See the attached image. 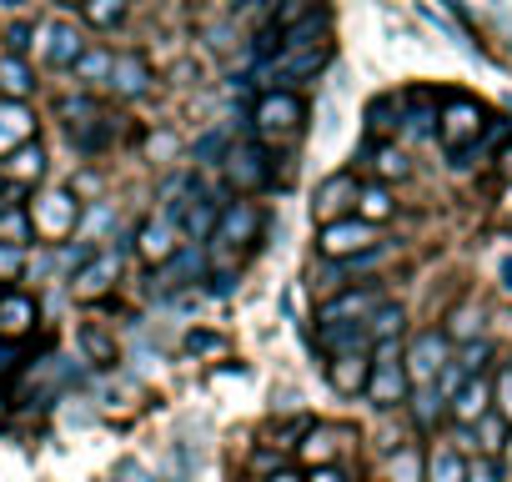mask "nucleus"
Here are the masks:
<instances>
[{
  "label": "nucleus",
  "instance_id": "nucleus-27",
  "mask_svg": "<svg viewBox=\"0 0 512 482\" xmlns=\"http://www.w3.org/2000/svg\"><path fill=\"white\" fill-rule=\"evenodd\" d=\"M422 482H467V457L457 447H437L422 462Z\"/></svg>",
  "mask_w": 512,
  "mask_h": 482
},
{
  "label": "nucleus",
  "instance_id": "nucleus-52",
  "mask_svg": "<svg viewBox=\"0 0 512 482\" xmlns=\"http://www.w3.org/2000/svg\"><path fill=\"white\" fill-rule=\"evenodd\" d=\"M497 166H502V176H512V146L502 151V161H497Z\"/></svg>",
  "mask_w": 512,
  "mask_h": 482
},
{
  "label": "nucleus",
  "instance_id": "nucleus-1",
  "mask_svg": "<svg viewBox=\"0 0 512 482\" xmlns=\"http://www.w3.org/2000/svg\"><path fill=\"white\" fill-rule=\"evenodd\" d=\"M302 121H307V106H302L297 91H267L262 101L251 106V131L262 136V146L302 136Z\"/></svg>",
  "mask_w": 512,
  "mask_h": 482
},
{
  "label": "nucleus",
  "instance_id": "nucleus-43",
  "mask_svg": "<svg viewBox=\"0 0 512 482\" xmlns=\"http://www.w3.org/2000/svg\"><path fill=\"white\" fill-rule=\"evenodd\" d=\"M492 397H497V417H502V422H512V367H502V372H497Z\"/></svg>",
  "mask_w": 512,
  "mask_h": 482
},
{
  "label": "nucleus",
  "instance_id": "nucleus-31",
  "mask_svg": "<svg viewBox=\"0 0 512 482\" xmlns=\"http://www.w3.org/2000/svg\"><path fill=\"white\" fill-rule=\"evenodd\" d=\"M111 61H116V51H81V61L71 71H76L81 86H106L111 81Z\"/></svg>",
  "mask_w": 512,
  "mask_h": 482
},
{
  "label": "nucleus",
  "instance_id": "nucleus-25",
  "mask_svg": "<svg viewBox=\"0 0 512 482\" xmlns=\"http://www.w3.org/2000/svg\"><path fill=\"white\" fill-rule=\"evenodd\" d=\"M322 36H327V11H312V16H302L297 26L282 31L277 51H307V46H322Z\"/></svg>",
  "mask_w": 512,
  "mask_h": 482
},
{
  "label": "nucleus",
  "instance_id": "nucleus-28",
  "mask_svg": "<svg viewBox=\"0 0 512 482\" xmlns=\"http://www.w3.org/2000/svg\"><path fill=\"white\" fill-rule=\"evenodd\" d=\"M0 91H6V101H26L36 91V76H31L26 56H0Z\"/></svg>",
  "mask_w": 512,
  "mask_h": 482
},
{
  "label": "nucleus",
  "instance_id": "nucleus-50",
  "mask_svg": "<svg viewBox=\"0 0 512 482\" xmlns=\"http://www.w3.org/2000/svg\"><path fill=\"white\" fill-rule=\"evenodd\" d=\"M307 482H347V477H342V472H337V467H317V472H312V477H307Z\"/></svg>",
  "mask_w": 512,
  "mask_h": 482
},
{
  "label": "nucleus",
  "instance_id": "nucleus-2",
  "mask_svg": "<svg viewBox=\"0 0 512 482\" xmlns=\"http://www.w3.org/2000/svg\"><path fill=\"white\" fill-rule=\"evenodd\" d=\"M367 357H372L367 397H372L377 407H397V402H407L412 382H407V367H402V342H377Z\"/></svg>",
  "mask_w": 512,
  "mask_h": 482
},
{
  "label": "nucleus",
  "instance_id": "nucleus-34",
  "mask_svg": "<svg viewBox=\"0 0 512 482\" xmlns=\"http://www.w3.org/2000/svg\"><path fill=\"white\" fill-rule=\"evenodd\" d=\"M81 16H86L96 31H111V26L126 16V0H81Z\"/></svg>",
  "mask_w": 512,
  "mask_h": 482
},
{
  "label": "nucleus",
  "instance_id": "nucleus-3",
  "mask_svg": "<svg viewBox=\"0 0 512 482\" xmlns=\"http://www.w3.org/2000/svg\"><path fill=\"white\" fill-rule=\"evenodd\" d=\"M226 181L236 186V191H262V186H272V151L262 146V141H241V146H231L226 151Z\"/></svg>",
  "mask_w": 512,
  "mask_h": 482
},
{
  "label": "nucleus",
  "instance_id": "nucleus-15",
  "mask_svg": "<svg viewBox=\"0 0 512 482\" xmlns=\"http://www.w3.org/2000/svg\"><path fill=\"white\" fill-rule=\"evenodd\" d=\"M357 206V176H327L322 181V191H317V201H312V216L322 221V226H332V221H342L347 211Z\"/></svg>",
  "mask_w": 512,
  "mask_h": 482
},
{
  "label": "nucleus",
  "instance_id": "nucleus-5",
  "mask_svg": "<svg viewBox=\"0 0 512 482\" xmlns=\"http://www.w3.org/2000/svg\"><path fill=\"white\" fill-rule=\"evenodd\" d=\"M372 247H377V226H367L357 216H342V221L322 226V236H317V252L327 262H347V257H362Z\"/></svg>",
  "mask_w": 512,
  "mask_h": 482
},
{
  "label": "nucleus",
  "instance_id": "nucleus-10",
  "mask_svg": "<svg viewBox=\"0 0 512 482\" xmlns=\"http://www.w3.org/2000/svg\"><path fill=\"white\" fill-rule=\"evenodd\" d=\"M447 362H452V357H447V337H442V332H422V337L402 352L407 382H417V387H432V382H437V372H442Z\"/></svg>",
  "mask_w": 512,
  "mask_h": 482
},
{
  "label": "nucleus",
  "instance_id": "nucleus-29",
  "mask_svg": "<svg viewBox=\"0 0 512 482\" xmlns=\"http://www.w3.org/2000/svg\"><path fill=\"white\" fill-rule=\"evenodd\" d=\"M392 216V191L382 186V181H367V186H357V221H367V226H382Z\"/></svg>",
  "mask_w": 512,
  "mask_h": 482
},
{
  "label": "nucleus",
  "instance_id": "nucleus-47",
  "mask_svg": "<svg viewBox=\"0 0 512 482\" xmlns=\"http://www.w3.org/2000/svg\"><path fill=\"white\" fill-rule=\"evenodd\" d=\"M216 347H221L216 332H191V337H186V352H216Z\"/></svg>",
  "mask_w": 512,
  "mask_h": 482
},
{
  "label": "nucleus",
  "instance_id": "nucleus-22",
  "mask_svg": "<svg viewBox=\"0 0 512 482\" xmlns=\"http://www.w3.org/2000/svg\"><path fill=\"white\" fill-rule=\"evenodd\" d=\"M317 342H322V352H332V357H347V352H367V347H372L362 322H332V327H317Z\"/></svg>",
  "mask_w": 512,
  "mask_h": 482
},
{
  "label": "nucleus",
  "instance_id": "nucleus-30",
  "mask_svg": "<svg viewBox=\"0 0 512 482\" xmlns=\"http://www.w3.org/2000/svg\"><path fill=\"white\" fill-rule=\"evenodd\" d=\"M402 322H407V312H402L397 302H382L362 327H367V342L377 347V342H397V337H402Z\"/></svg>",
  "mask_w": 512,
  "mask_h": 482
},
{
  "label": "nucleus",
  "instance_id": "nucleus-49",
  "mask_svg": "<svg viewBox=\"0 0 512 482\" xmlns=\"http://www.w3.org/2000/svg\"><path fill=\"white\" fill-rule=\"evenodd\" d=\"M171 151H176L171 136H151V156H171Z\"/></svg>",
  "mask_w": 512,
  "mask_h": 482
},
{
  "label": "nucleus",
  "instance_id": "nucleus-17",
  "mask_svg": "<svg viewBox=\"0 0 512 482\" xmlns=\"http://www.w3.org/2000/svg\"><path fill=\"white\" fill-rule=\"evenodd\" d=\"M36 322H41V312L26 292H0V342H16V337L36 332Z\"/></svg>",
  "mask_w": 512,
  "mask_h": 482
},
{
  "label": "nucleus",
  "instance_id": "nucleus-46",
  "mask_svg": "<svg viewBox=\"0 0 512 482\" xmlns=\"http://www.w3.org/2000/svg\"><path fill=\"white\" fill-rule=\"evenodd\" d=\"M21 362H26V352H21L16 342H0V382L16 377V372H21Z\"/></svg>",
  "mask_w": 512,
  "mask_h": 482
},
{
  "label": "nucleus",
  "instance_id": "nucleus-38",
  "mask_svg": "<svg viewBox=\"0 0 512 482\" xmlns=\"http://www.w3.org/2000/svg\"><path fill=\"white\" fill-rule=\"evenodd\" d=\"M392 482H422V457H417V447L392 452Z\"/></svg>",
  "mask_w": 512,
  "mask_h": 482
},
{
  "label": "nucleus",
  "instance_id": "nucleus-23",
  "mask_svg": "<svg viewBox=\"0 0 512 482\" xmlns=\"http://www.w3.org/2000/svg\"><path fill=\"white\" fill-rule=\"evenodd\" d=\"M342 427H307V437L297 442V452L312 462V467H332V457H337V447H342Z\"/></svg>",
  "mask_w": 512,
  "mask_h": 482
},
{
  "label": "nucleus",
  "instance_id": "nucleus-39",
  "mask_svg": "<svg viewBox=\"0 0 512 482\" xmlns=\"http://www.w3.org/2000/svg\"><path fill=\"white\" fill-rule=\"evenodd\" d=\"M31 46H36L31 21H11V26H6V56H26Z\"/></svg>",
  "mask_w": 512,
  "mask_h": 482
},
{
  "label": "nucleus",
  "instance_id": "nucleus-4",
  "mask_svg": "<svg viewBox=\"0 0 512 482\" xmlns=\"http://www.w3.org/2000/svg\"><path fill=\"white\" fill-rule=\"evenodd\" d=\"M327 66V41L322 46H307V51H277L267 66H262V86L267 91H292L297 81L317 76Z\"/></svg>",
  "mask_w": 512,
  "mask_h": 482
},
{
  "label": "nucleus",
  "instance_id": "nucleus-44",
  "mask_svg": "<svg viewBox=\"0 0 512 482\" xmlns=\"http://www.w3.org/2000/svg\"><path fill=\"white\" fill-rule=\"evenodd\" d=\"M402 131H407V136H432V131H437V116H432L427 106H417V111L402 121Z\"/></svg>",
  "mask_w": 512,
  "mask_h": 482
},
{
  "label": "nucleus",
  "instance_id": "nucleus-20",
  "mask_svg": "<svg viewBox=\"0 0 512 482\" xmlns=\"http://www.w3.org/2000/svg\"><path fill=\"white\" fill-rule=\"evenodd\" d=\"M0 176H6L11 186H31V181H41V176H46V151H41L36 141L6 151V166H0Z\"/></svg>",
  "mask_w": 512,
  "mask_h": 482
},
{
  "label": "nucleus",
  "instance_id": "nucleus-16",
  "mask_svg": "<svg viewBox=\"0 0 512 482\" xmlns=\"http://www.w3.org/2000/svg\"><path fill=\"white\" fill-rule=\"evenodd\" d=\"M46 41H41V51H46V61L51 66H61V71H71L76 61H81V51H86V41H81V31L71 26V21H46V31H41Z\"/></svg>",
  "mask_w": 512,
  "mask_h": 482
},
{
  "label": "nucleus",
  "instance_id": "nucleus-32",
  "mask_svg": "<svg viewBox=\"0 0 512 482\" xmlns=\"http://www.w3.org/2000/svg\"><path fill=\"white\" fill-rule=\"evenodd\" d=\"M76 347H81L86 362H96V367H111V362H116V342H111L101 327H81V332H76Z\"/></svg>",
  "mask_w": 512,
  "mask_h": 482
},
{
  "label": "nucleus",
  "instance_id": "nucleus-26",
  "mask_svg": "<svg viewBox=\"0 0 512 482\" xmlns=\"http://www.w3.org/2000/svg\"><path fill=\"white\" fill-rule=\"evenodd\" d=\"M211 226H216V201L196 191L181 211V241H201V236H211Z\"/></svg>",
  "mask_w": 512,
  "mask_h": 482
},
{
  "label": "nucleus",
  "instance_id": "nucleus-7",
  "mask_svg": "<svg viewBox=\"0 0 512 482\" xmlns=\"http://www.w3.org/2000/svg\"><path fill=\"white\" fill-rule=\"evenodd\" d=\"M26 216H31L36 236H46V241H66V236L76 231L81 206H76V196H71V191H46L41 201H31V206H26Z\"/></svg>",
  "mask_w": 512,
  "mask_h": 482
},
{
  "label": "nucleus",
  "instance_id": "nucleus-24",
  "mask_svg": "<svg viewBox=\"0 0 512 482\" xmlns=\"http://www.w3.org/2000/svg\"><path fill=\"white\" fill-rule=\"evenodd\" d=\"M36 241V226L26 216V206H0V247H11V252H26Z\"/></svg>",
  "mask_w": 512,
  "mask_h": 482
},
{
  "label": "nucleus",
  "instance_id": "nucleus-41",
  "mask_svg": "<svg viewBox=\"0 0 512 482\" xmlns=\"http://www.w3.org/2000/svg\"><path fill=\"white\" fill-rule=\"evenodd\" d=\"M472 427H477V437H482V447H487V452H497V447L507 442V422H502V417H492V412H487V417H477Z\"/></svg>",
  "mask_w": 512,
  "mask_h": 482
},
{
  "label": "nucleus",
  "instance_id": "nucleus-9",
  "mask_svg": "<svg viewBox=\"0 0 512 482\" xmlns=\"http://www.w3.org/2000/svg\"><path fill=\"white\" fill-rule=\"evenodd\" d=\"M262 236V211H256L251 201H231L216 211V226H211V247L231 252V247H246V241Z\"/></svg>",
  "mask_w": 512,
  "mask_h": 482
},
{
  "label": "nucleus",
  "instance_id": "nucleus-54",
  "mask_svg": "<svg viewBox=\"0 0 512 482\" xmlns=\"http://www.w3.org/2000/svg\"><path fill=\"white\" fill-rule=\"evenodd\" d=\"M502 452H507V467H512V432H507V442H502Z\"/></svg>",
  "mask_w": 512,
  "mask_h": 482
},
{
  "label": "nucleus",
  "instance_id": "nucleus-35",
  "mask_svg": "<svg viewBox=\"0 0 512 482\" xmlns=\"http://www.w3.org/2000/svg\"><path fill=\"white\" fill-rule=\"evenodd\" d=\"M372 171H377L382 181H402V176H407V156H402L397 146H377V151H372Z\"/></svg>",
  "mask_w": 512,
  "mask_h": 482
},
{
  "label": "nucleus",
  "instance_id": "nucleus-8",
  "mask_svg": "<svg viewBox=\"0 0 512 482\" xmlns=\"http://www.w3.org/2000/svg\"><path fill=\"white\" fill-rule=\"evenodd\" d=\"M206 277V252L201 247H176V257L171 262H161L156 272H151V297H176V292H186V287H196Z\"/></svg>",
  "mask_w": 512,
  "mask_h": 482
},
{
  "label": "nucleus",
  "instance_id": "nucleus-19",
  "mask_svg": "<svg viewBox=\"0 0 512 482\" xmlns=\"http://www.w3.org/2000/svg\"><path fill=\"white\" fill-rule=\"evenodd\" d=\"M447 407H452V417H457V422H467V427H472L477 417H487V412H492V382H487V377H467Z\"/></svg>",
  "mask_w": 512,
  "mask_h": 482
},
{
  "label": "nucleus",
  "instance_id": "nucleus-33",
  "mask_svg": "<svg viewBox=\"0 0 512 482\" xmlns=\"http://www.w3.org/2000/svg\"><path fill=\"white\" fill-rule=\"evenodd\" d=\"M367 126H372L377 136H392V131L402 126V101H392V96L372 101V106H367Z\"/></svg>",
  "mask_w": 512,
  "mask_h": 482
},
{
  "label": "nucleus",
  "instance_id": "nucleus-51",
  "mask_svg": "<svg viewBox=\"0 0 512 482\" xmlns=\"http://www.w3.org/2000/svg\"><path fill=\"white\" fill-rule=\"evenodd\" d=\"M267 482H307V477H297V472H287V467H277V472H272Z\"/></svg>",
  "mask_w": 512,
  "mask_h": 482
},
{
  "label": "nucleus",
  "instance_id": "nucleus-6",
  "mask_svg": "<svg viewBox=\"0 0 512 482\" xmlns=\"http://www.w3.org/2000/svg\"><path fill=\"white\" fill-rule=\"evenodd\" d=\"M482 126H487V116H482V106L477 101H447L442 106V116H437V136H442V146L452 151V156H462L477 136H482Z\"/></svg>",
  "mask_w": 512,
  "mask_h": 482
},
{
  "label": "nucleus",
  "instance_id": "nucleus-18",
  "mask_svg": "<svg viewBox=\"0 0 512 482\" xmlns=\"http://www.w3.org/2000/svg\"><path fill=\"white\" fill-rule=\"evenodd\" d=\"M367 372H372V357H367V352H347V357H332V362H327V382H332L342 397L367 392Z\"/></svg>",
  "mask_w": 512,
  "mask_h": 482
},
{
  "label": "nucleus",
  "instance_id": "nucleus-53",
  "mask_svg": "<svg viewBox=\"0 0 512 482\" xmlns=\"http://www.w3.org/2000/svg\"><path fill=\"white\" fill-rule=\"evenodd\" d=\"M502 287H507V292H512V257H507V262H502Z\"/></svg>",
  "mask_w": 512,
  "mask_h": 482
},
{
  "label": "nucleus",
  "instance_id": "nucleus-57",
  "mask_svg": "<svg viewBox=\"0 0 512 482\" xmlns=\"http://www.w3.org/2000/svg\"><path fill=\"white\" fill-rule=\"evenodd\" d=\"M507 206H512V186H507Z\"/></svg>",
  "mask_w": 512,
  "mask_h": 482
},
{
  "label": "nucleus",
  "instance_id": "nucleus-42",
  "mask_svg": "<svg viewBox=\"0 0 512 482\" xmlns=\"http://www.w3.org/2000/svg\"><path fill=\"white\" fill-rule=\"evenodd\" d=\"M487 342H467L462 352H457V367H462V377H482V362H487Z\"/></svg>",
  "mask_w": 512,
  "mask_h": 482
},
{
  "label": "nucleus",
  "instance_id": "nucleus-40",
  "mask_svg": "<svg viewBox=\"0 0 512 482\" xmlns=\"http://www.w3.org/2000/svg\"><path fill=\"white\" fill-rule=\"evenodd\" d=\"M226 151H231V146H226V131H211V136H201V141H196V161H201V166L226 161Z\"/></svg>",
  "mask_w": 512,
  "mask_h": 482
},
{
  "label": "nucleus",
  "instance_id": "nucleus-45",
  "mask_svg": "<svg viewBox=\"0 0 512 482\" xmlns=\"http://www.w3.org/2000/svg\"><path fill=\"white\" fill-rule=\"evenodd\" d=\"M467 482H502V467L492 457H472L467 462Z\"/></svg>",
  "mask_w": 512,
  "mask_h": 482
},
{
  "label": "nucleus",
  "instance_id": "nucleus-14",
  "mask_svg": "<svg viewBox=\"0 0 512 482\" xmlns=\"http://www.w3.org/2000/svg\"><path fill=\"white\" fill-rule=\"evenodd\" d=\"M151 81H156V76H151L146 56H136V51H121V56L111 61V81H106V86H111L121 101H141V96L151 91Z\"/></svg>",
  "mask_w": 512,
  "mask_h": 482
},
{
  "label": "nucleus",
  "instance_id": "nucleus-36",
  "mask_svg": "<svg viewBox=\"0 0 512 482\" xmlns=\"http://www.w3.org/2000/svg\"><path fill=\"white\" fill-rule=\"evenodd\" d=\"M477 327H482V312H477V307H457L442 337H457V342H472V337H477Z\"/></svg>",
  "mask_w": 512,
  "mask_h": 482
},
{
  "label": "nucleus",
  "instance_id": "nucleus-13",
  "mask_svg": "<svg viewBox=\"0 0 512 482\" xmlns=\"http://www.w3.org/2000/svg\"><path fill=\"white\" fill-rule=\"evenodd\" d=\"M116 277H121V247H116V252H96V257L71 277V297L91 302V297L111 292V282H116Z\"/></svg>",
  "mask_w": 512,
  "mask_h": 482
},
{
  "label": "nucleus",
  "instance_id": "nucleus-37",
  "mask_svg": "<svg viewBox=\"0 0 512 482\" xmlns=\"http://www.w3.org/2000/svg\"><path fill=\"white\" fill-rule=\"evenodd\" d=\"M442 407H447V402L437 397V387H422V392H417V402H412V417H417V427H432V422L442 417Z\"/></svg>",
  "mask_w": 512,
  "mask_h": 482
},
{
  "label": "nucleus",
  "instance_id": "nucleus-48",
  "mask_svg": "<svg viewBox=\"0 0 512 482\" xmlns=\"http://www.w3.org/2000/svg\"><path fill=\"white\" fill-rule=\"evenodd\" d=\"M21 267V252H11V247H0V277H11Z\"/></svg>",
  "mask_w": 512,
  "mask_h": 482
},
{
  "label": "nucleus",
  "instance_id": "nucleus-55",
  "mask_svg": "<svg viewBox=\"0 0 512 482\" xmlns=\"http://www.w3.org/2000/svg\"><path fill=\"white\" fill-rule=\"evenodd\" d=\"M0 6H21V0H0Z\"/></svg>",
  "mask_w": 512,
  "mask_h": 482
},
{
  "label": "nucleus",
  "instance_id": "nucleus-12",
  "mask_svg": "<svg viewBox=\"0 0 512 482\" xmlns=\"http://www.w3.org/2000/svg\"><path fill=\"white\" fill-rule=\"evenodd\" d=\"M382 302H387V297H382V287H352V292L332 297V302L317 312V322H322V327H332V322H367Z\"/></svg>",
  "mask_w": 512,
  "mask_h": 482
},
{
  "label": "nucleus",
  "instance_id": "nucleus-21",
  "mask_svg": "<svg viewBox=\"0 0 512 482\" xmlns=\"http://www.w3.org/2000/svg\"><path fill=\"white\" fill-rule=\"evenodd\" d=\"M36 136V116L26 111V101H0V151H16Z\"/></svg>",
  "mask_w": 512,
  "mask_h": 482
},
{
  "label": "nucleus",
  "instance_id": "nucleus-11",
  "mask_svg": "<svg viewBox=\"0 0 512 482\" xmlns=\"http://www.w3.org/2000/svg\"><path fill=\"white\" fill-rule=\"evenodd\" d=\"M176 241H181V221L166 216V211H156V216L141 226V236H136V252H141L151 267H161V262L176 257Z\"/></svg>",
  "mask_w": 512,
  "mask_h": 482
},
{
  "label": "nucleus",
  "instance_id": "nucleus-56",
  "mask_svg": "<svg viewBox=\"0 0 512 482\" xmlns=\"http://www.w3.org/2000/svg\"><path fill=\"white\" fill-rule=\"evenodd\" d=\"M61 6H81V0H61Z\"/></svg>",
  "mask_w": 512,
  "mask_h": 482
}]
</instances>
